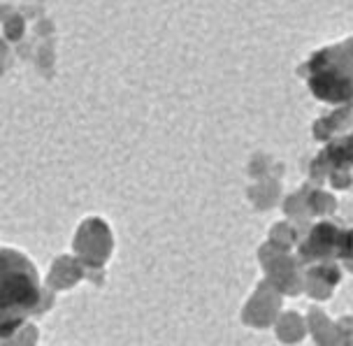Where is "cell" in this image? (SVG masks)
Wrapping results in <instances>:
<instances>
[{
  "label": "cell",
  "instance_id": "cell-1",
  "mask_svg": "<svg viewBox=\"0 0 353 346\" xmlns=\"http://www.w3.org/2000/svg\"><path fill=\"white\" fill-rule=\"evenodd\" d=\"M40 274L21 251L0 247V337L14 335L40 307Z\"/></svg>",
  "mask_w": 353,
  "mask_h": 346
}]
</instances>
